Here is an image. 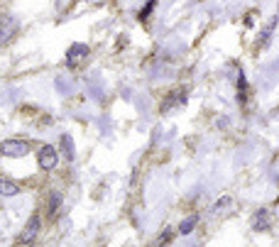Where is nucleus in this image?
Returning <instances> with one entry per match:
<instances>
[{
	"mask_svg": "<svg viewBox=\"0 0 279 247\" xmlns=\"http://www.w3.org/2000/svg\"><path fill=\"white\" fill-rule=\"evenodd\" d=\"M27 152H29V145L25 139H3L0 142V154L3 157L17 159V157H27Z\"/></svg>",
	"mask_w": 279,
	"mask_h": 247,
	"instance_id": "nucleus-1",
	"label": "nucleus"
},
{
	"mask_svg": "<svg viewBox=\"0 0 279 247\" xmlns=\"http://www.w3.org/2000/svg\"><path fill=\"white\" fill-rule=\"evenodd\" d=\"M17 27H20V20L15 15H0V47L17 34Z\"/></svg>",
	"mask_w": 279,
	"mask_h": 247,
	"instance_id": "nucleus-2",
	"label": "nucleus"
},
{
	"mask_svg": "<svg viewBox=\"0 0 279 247\" xmlns=\"http://www.w3.org/2000/svg\"><path fill=\"white\" fill-rule=\"evenodd\" d=\"M40 228H42V218H40V213H32L27 220V225H25V230L20 233L17 237V245H29L37 235H40Z\"/></svg>",
	"mask_w": 279,
	"mask_h": 247,
	"instance_id": "nucleus-3",
	"label": "nucleus"
},
{
	"mask_svg": "<svg viewBox=\"0 0 279 247\" xmlns=\"http://www.w3.org/2000/svg\"><path fill=\"white\" fill-rule=\"evenodd\" d=\"M56 162H59V152L52 145H42L40 152H37V164L42 166L44 171H52L56 166Z\"/></svg>",
	"mask_w": 279,
	"mask_h": 247,
	"instance_id": "nucleus-4",
	"label": "nucleus"
},
{
	"mask_svg": "<svg viewBox=\"0 0 279 247\" xmlns=\"http://www.w3.org/2000/svg\"><path fill=\"white\" fill-rule=\"evenodd\" d=\"M250 225H252V230H255V233H267V230L272 228V216H269V210H267V208L255 210Z\"/></svg>",
	"mask_w": 279,
	"mask_h": 247,
	"instance_id": "nucleus-5",
	"label": "nucleus"
},
{
	"mask_svg": "<svg viewBox=\"0 0 279 247\" xmlns=\"http://www.w3.org/2000/svg\"><path fill=\"white\" fill-rule=\"evenodd\" d=\"M186 98H189V88H177V91H171L169 98L164 100V105H162V113L177 108V105H184V103H186Z\"/></svg>",
	"mask_w": 279,
	"mask_h": 247,
	"instance_id": "nucleus-6",
	"label": "nucleus"
},
{
	"mask_svg": "<svg viewBox=\"0 0 279 247\" xmlns=\"http://www.w3.org/2000/svg\"><path fill=\"white\" fill-rule=\"evenodd\" d=\"M88 56V47L81 44V42H76V44H71L69 52H66V66H74L79 59H86Z\"/></svg>",
	"mask_w": 279,
	"mask_h": 247,
	"instance_id": "nucleus-7",
	"label": "nucleus"
},
{
	"mask_svg": "<svg viewBox=\"0 0 279 247\" xmlns=\"http://www.w3.org/2000/svg\"><path fill=\"white\" fill-rule=\"evenodd\" d=\"M61 152H64V157H66V162H74L76 159V147H74V137H71L69 132H64L61 135Z\"/></svg>",
	"mask_w": 279,
	"mask_h": 247,
	"instance_id": "nucleus-8",
	"label": "nucleus"
},
{
	"mask_svg": "<svg viewBox=\"0 0 279 247\" xmlns=\"http://www.w3.org/2000/svg\"><path fill=\"white\" fill-rule=\"evenodd\" d=\"M22 191L20 189V184H15V181H10V179H0V196H17V193Z\"/></svg>",
	"mask_w": 279,
	"mask_h": 247,
	"instance_id": "nucleus-9",
	"label": "nucleus"
},
{
	"mask_svg": "<svg viewBox=\"0 0 279 247\" xmlns=\"http://www.w3.org/2000/svg\"><path fill=\"white\" fill-rule=\"evenodd\" d=\"M196 223H198V216H189V218H184L182 223H179V230H177V233H182V235L194 233Z\"/></svg>",
	"mask_w": 279,
	"mask_h": 247,
	"instance_id": "nucleus-10",
	"label": "nucleus"
},
{
	"mask_svg": "<svg viewBox=\"0 0 279 247\" xmlns=\"http://www.w3.org/2000/svg\"><path fill=\"white\" fill-rule=\"evenodd\" d=\"M274 25H277V17H272V20L267 22V27L262 29V37L257 40V47H265L267 42H269V37H272V32H274Z\"/></svg>",
	"mask_w": 279,
	"mask_h": 247,
	"instance_id": "nucleus-11",
	"label": "nucleus"
},
{
	"mask_svg": "<svg viewBox=\"0 0 279 247\" xmlns=\"http://www.w3.org/2000/svg\"><path fill=\"white\" fill-rule=\"evenodd\" d=\"M59 206H61V193L54 191L52 193V198H49V216H54L56 210H59Z\"/></svg>",
	"mask_w": 279,
	"mask_h": 247,
	"instance_id": "nucleus-12",
	"label": "nucleus"
},
{
	"mask_svg": "<svg viewBox=\"0 0 279 247\" xmlns=\"http://www.w3.org/2000/svg\"><path fill=\"white\" fill-rule=\"evenodd\" d=\"M233 203V198L230 196H223V198H218L216 203H213V213H221V210H225V208Z\"/></svg>",
	"mask_w": 279,
	"mask_h": 247,
	"instance_id": "nucleus-13",
	"label": "nucleus"
},
{
	"mask_svg": "<svg viewBox=\"0 0 279 247\" xmlns=\"http://www.w3.org/2000/svg\"><path fill=\"white\" fill-rule=\"evenodd\" d=\"M154 5H157V0H150V3H147V5L140 10V20H147V17H150V13L154 10Z\"/></svg>",
	"mask_w": 279,
	"mask_h": 247,
	"instance_id": "nucleus-14",
	"label": "nucleus"
},
{
	"mask_svg": "<svg viewBox=\"0 0 279 247\" xmlns=\"http://www.w3.org/2000/svg\"><path fill=\"white\" fill-rule=\"evenodd\" d=\"M174 237V230H167L164 235H159V240H157V245H164V242H169Z\"/></svg>",
	"mask_w": 279,
	"mask_h": 247,
	"instance_id": "nucleus-15",
	"label": "nucleus"
}]
</instances>
